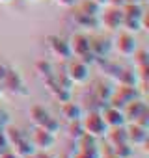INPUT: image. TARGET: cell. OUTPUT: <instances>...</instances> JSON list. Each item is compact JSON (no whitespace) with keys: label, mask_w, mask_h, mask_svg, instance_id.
Here are the masks:
<instances>
[{"label":"cell","mask_w":149,"mask_h":158,"mask_svg":"<svg viewBox=\"0 0 149 158\" xmlns=\"http://www.w3.org/2000/svg\"><path fill=\"white\" fill-rule=\"evenodd\" d=\"M80 121H82L84 132L90 134V136H93V138H103V136L108 132V127H106V123H104L101 112H97V110H92V112H90L86 117H82Z\"/></svg>","instance_id":"1"},{"label":"cell","mask_w":149,"mask_h":158,"mask_svg":"<svg viewBox=\"0 0 149 158\" xmlns=\"http://www.w3.org/2000/svg\"><path fill=\"white\" fill-rule=\"evenodd\" d=\"M65 74L69 76V80L73 84H86L90 78V65H86L79 58H69L67 67H65Z\"/></svg>","instance_id":"2"},{"label":"cell","mask_w":149,"mask_h":158,"mask_svg":"<svg viewBox=\"0 0 149 158\" xmlns=\"http://www.w3.org/2000/svg\"><path fill=\"white\" fill-rule=\"evenodd\" d=\"M2 84H4V88L10 91V93H13V95H28V88H26V84H24V80H23V76H21V73L19 71H15V69H10L8 67V73H6V78L2 80Z\"/></svg>","instance_id":"3"},{"label":"cell","mask_w":149,"mask_h":158,"mask_svg":"<svg viewBox=\"0 0 149 158\" xmlns=\"http://www.w3.org/2000/svg\"><path fill=\"white\" fill-rule=\"evenodd\" d=\"M47 47H49V52L54 58L62 60V61H67L69 58H73L71 48H69V43L63 37H60V35H49L47 37Z\"/></svg>","instance_id":"4"},{"label":"cell","mask_w":149,"mask_h":158,"mask_svg":"<svg viewBox=\"0 0 149 158\" xmlns=\"http://www.w3.org/2000/svg\"><path fill=\"white\" fill-rule=\"evenodd\" d=\"M99 23H103V26L106 30H119L121 23H123V11H121V8L104 10L103 13H99Z\"/></svg>","instance_id":"5"},{"label":"cell","mask_w":149,"mask_h":158,"mask_svg":"<svg viewBox=\"0 0 149 158\" xmlns=\"http://www.w3.org/2000/svg\"><path fill=\"white\" fill-rule=\"evenodd\" d=\"M114 47H116V50H117L123 58H130V56L138 50V43H136L134 35L129 34V32L119 34L117 39H116V45H114Z\"/></svg>","instance_id":"6"},{"label":"cell","mask_w":149,"mask_h":158,"mask_svg":"<svg viewBox=\"0 0 149 158\" xmlns=\"http://www.w3.org/2000/svg\"><path fill=\"white\" fill-rule=\"evenodd\" d=\"M67 43H69L71 54H73L74 58H80V56H84L86 52H90V35H86V34H82V32L73 34Z\"/></svg>","instance_id":"7"},{"label":"cell","mask_w":149,"mask_h":158,"mask_svg":"<svg viewBox=\"0 0 149 158\" xmlns=\"http://www.w3.org/2000/svg\"><path fill=\"white\" fill-rule=\"evenodd\" d=\"M127 141L130 145H136V147H143L147 143V138H149V128H143L136 123H130L127 128Z\"/></svg>","instance_id":"8"},{"label":"cell","mask_w":149,"mask_h":158,"mask_svg":"<svg viewBox=\"0 0 149 158\" xmlns=\"http://www.w3.org/2000/svg\"><path fill=\"white\" fill-rule=\"evenodd\" d=\"M101 115L106 123L108 128H117V127H125L127 121H125V115H123V110L119 108H114V106H106L101 110Z\"/></svg>","instance_id":"9"},{"label":"cell","mask_w":149,"mask_h":158,"mask_svg":"<svg viewBox=\"0 0 149 158\" xmlns=\"http://www.w3.org/2000/svg\"><path fill=\"white\" fill-rule=\"evenodd\" d=\"M149 108H147V104H145V101L143 99H140V97H136L134 101H130V102H127L125 106H123V115H125V121H129V123H132V121H136L143 112H147Z\"/></svg>","instance_id":"10"},{"label":"cell","mask_w":149,"mask_h":158,"mask_svg":"<svg viewBox=\"0 0 149 158\" xmlns=\"http://www.w3.org/2000/svg\"><path fill=\"white\" fill-rule=\"evenodd\" d=\"M30 141H32V145H34L37 151H49V149L54 145V136H52V134H49L47 130L37 128V127H36V130L32 132Z\"/></svg>","instance_id":"11"},{"label":"cell","mask_w":149,"mask_h":158,"mask_svg":"<svg viewBox=\"0 0 149 158\" xmlns=\"http://www.w3.org/2000/svg\"><path fill=\"white\" fill-rule=\"evenodd\" d=\"M114 43L108 39V37H103V35H97V37H90V50L97 56V58H106L108 52L112 50Z\"/></svg>","instance_id":"12"},{"label":"cell","mask_w":149,"mask_h":158,"mask_svg":"<svg viewBox=\"0 0 149 158\" xmlns=\"http://www.w3.org/2000/svg\"><path fill=\"white\" fill-rule=\"evenodd\" d=\"M73 19H74V24L79 28H84V30H93V28H99V17H92L84 11H80L79 8L73 11Z\"/></svg>","instance_id":"13"},{"label":"cell","mask_w":149,"mask_h":158,"mask_svg":"<svg viewBox=\"0 0 149 158\" xmlns=\"http://www.w3.org/2000/svg\"><path fill=\"white\" fill-rule=\"evenodd\" d=\"M60 114L65 121H77V119H82V108L80 104H77L74 101H67L60 106Z\"/></svg>","instance_id":"14"},{"label":"cell","mask_w":149,"mask_h":158,"mask_svg":"<svg viewBox=\"0 0 149 158\" xmlns=\"http://www.w3.org/2000/svg\"><path fill=\"white\" fill-rule=\"evenodd\" d=\"M112 95H114V88H112L108 82H104V80L95 82V88H93V97H95V101H99V102H103V104H108V101H110Z\"/></svg>","instance_id":"15"},{"label":"cell","mask_w":149,"mask_h":158,"mask_svg":"<svg viewBox=\"0 0 149 158\" xmlns=\"http://www.w3.org/2000/svg\"><path fill=\"white\" fill-rule=\"evenodd\" d=\"M11 151L19 156V158H26V156H30V154H34L37 149L32 145V141H30V138L26 136V138H23L21 141H17V143H13L11 145Z\"/></svg>","instance_id":"16"},{"label":"cell","mask_w":149,"mask_h":158,"mask_svg":"<svg viewBox=\"0 0 149 158\" xmlns=\"http://www.w3.org/2000/svg\"><path fill=\"white\" fill-rule=\"evenodd\" d=\"M104 138H106V141H108L110 147L119 145V143H129V141H127V130H125V127L108 128V132L104 134Z\"/></svg>","instance_id":"17"},{"label":"cell","mask_w":149,"mask_h":158,"mask_svg":"<svg viewBox=\"0 0 149 158\" xmlns=\"http://www.w3.org/2000/svg\"><path fill=\"white\" fill-rule=\"evenodd\" d=\"M49 117H50V114H49L43 106L36 104V106H32V108H30V121L34 123V127L41 128V127L49 121Z\"/></svg>","instance_id":"18"},{"label":"cell","mask_w":149,"mask_h":158,"mask_svg":"<svg viewBox=\"0 0 149 158\" xmlns=\"http://www.w3.org/2000/svg\"><path fill=\"white\" fill-rule=\"evenodd\" d=\"M77 143H79V149H80L82 152H92V154H97V152H99L97 138H93V136H90V134H86V132L77 139Z\"/></svg>","instance_id":"19"},{"label":"cell","mask_w":149,"mask_h":158,"mask_svg":"<svg viewBox=\"0 0 149 158\" xmlns=\"http://www.w3.org/2000/svg\"><path fill=\"white\" fill-rule=\"evenodd\" d=\"M116 82H119V86H136L138 82V76L132 69H119L117 76H116Z\"/></svg>","instance_id":"20"},{"label":"cell","mask_w":149,"mask_h":158,"mask_svg":"<svg viewBox=\"0 0 149 158\" xmlns=\"http://www.w3.org/2000/svg\"><path fill=\"white\" fill-rule=\"evenodd\" d=\"M121 28H123L125 32H129V34H138V32L145 30L143 24H142V19H138V17H125V15H123Z\"/></svg>","instance_id":"21"},{"label":"cell","mask_w":149,"mask_h":158,"mask_svg":"<svg viewBox=\"0 0 149 158\" xmlns=\"http://www.w3.org/2000/svg\"><path fill=\"white\" fill-rule=\"evenodd\" d=\"M114 93L127 104V102H130V101H134L136 97H140V93H138V89H136V86H119V89H114Z\"/></svg>","instance_id":"22"},{"label":"cell","mask_w":149,"mask_h":158,"mask_svg":"<svg viewBox=\"0 0 149 158\" xmlns=\"http://www.w3.org/2000/svg\"><path fill=\"white\" fill-rule=\"evenodd\" d=\"M34 69H36V73L43 78V80H45V78H50L54 74V67H52V63L49 60H37Z\"/></svg>","instance_id":"23"},{"label":"cell","mask_w":149,"mask_h":158,"mask_svg":"<svg viewBox=\"0 0 149 158\" xmlns=\"http://www.w3.org/2000/svg\"><path fill=\"white\" fill-rule=\"evenodd\" d=\"M79 10L84 11V13H88V15H92V17H99V13H101L103 8L97 2H93V0H82V2L79 4Z\"/></svg>","instance_id":"24"},{"label":"cell","mask_w":149,"mask_h":158,"mask_svg":"<svg viewBox=\"0 0 149 158\" xmlns=\"http://www.w3.org/2000/svg\"><path fill=\"white\" fill-rule=\"evenodd\" d=\"M114 158H130L132 156V145L130 143H119L110 149Z\"/></svg>","instance_id":"25"},{"label":"cell","mask_w":149,"mask_h":158,"mask_svg":"<svg viewBox=\"0 0 149 158\" xmlns=\"http://www.w3.org/2000/svg\"><path fill=\"white\" fill-rule=\"evenodd\" d=\"M67 123H69V125H67V136H69L71 139L77 141V139L84 134L82 121H80V119H77V121H67Z\"/></svg>","instance_id":"26"},{"label":"cell","mask_w":149,"mask_h":158,"mask_svg":"<svg viewBox=\"0 0 149 158\" xmlns=\"http://www.w3.org/2000/svg\"><path fill=\"white\" fill-rule=\"evenodd\" d=\"M121 11H123L125 17H138V19H142V15L145 13L143 8H142L140 4H136V2H127V4L121 8Z\"/></svg>","instance_id":"27"},{"label":"cell","mask_w":149,"mask_h":158,"mask_svg":"<svg viewBox=\"0 0 149 158\" xmlns=\"http://www.w3.org/2000/svg\"><path fill=\"white\" fill-rule=\"evenodd\" d=\"M4 134H6V138H8V141H10V147L13 145V143H17V141H21L23 138H26V134L21 130V128H13V127H6L4 128Z\"/></svg>","instance_id":"28"},{"label":"cell","mask_w":149,"mask_h":158,"mask_svg":"<svg viewBox=\"0 0 149 158\" xmlns=\"http://www.w3.org/2000/svg\"><path fill=\"white\" fill-rule=\"evenodd\" d=\"M50 95H52V99L56 101V102H67V101H73V95H71V89H65V88H56V89H52L50 91Z\"/></svg>","instance_id":"29"},{"label":"cell","mask_w":149,"mask_h":158,"mask_svg":"<svg viewBox=\"0 0 149 158\" xmlns=\"http://www.w3.org/2000/svg\"><path fill=\"white\" fill-rule=\"evenodd\" d=\"M132 56H134V67L149 65V54H147V50H136Z\"/></svg>","instance_id":"30"},{"label":"cell","mask_w":149,"mask_h":158,"mask_svg":"<svg viewBox=\"0 0 149 158\" xmlns=\"http://www.w3.org/2000/svg\"><path fill=\"white\" fill-rule=\"evenodd\" d=\"M43 130H47L49 134H52V136H56L58 132H60V121L56 119V117H49V121L41 127Z\"/></svg>","instance_id":"31"},{"label":"cell","mask_w":149,"mask_h":158,"mask_svg":"<svg viewBox=\"0 0 149 158\" xmlns=\"http://www.w3.org/2000/svg\"><path fill=\"white\" fill-rule=\"evenodd\" d=\"M10 149H11V147H10V141H8L4 130H0V154L6 152V151H10Z\"/></svg>","instance_id":"32"},{"label":"cell","mask_w":149,"mask_h":158,"mask_svg":"<svg viewBox=\"0 0 149 158\" xmlns=\"http://www.w3.org/2000/svg\"><path fill=\"white\" fill-rule=\"evenodd\" d=\"M73 158H101V154L97 152V154H92V152H82V151H79L77 154H73Z\"/></svg>","instance_id":"33"},{"label":"cell","mask_w":149,"mask_h":158,"mask_svg":"<svg viewBox=\"0 0 149 158\" xmlns=\"http://www.w3.org/2000/svg\"><path fill=\"white\" fill-rule=\"evenodd\" d=\"M56 4L62 6V8H73L77 4V0H56Z\"/></svg>","instance_id":"34"},{"label":"cell","mask_w":149,"mask_h":158,"mask_svg":"<svg viewBox=\"0 0 149 158\" xmlns=\"http://www.w3.org/2000/svg\"><path fill=\"white\" fill-rule=\"evenodd\" d=\"M108 4H110L112 8H123V6L127 4V0H108Z\"/></svg>","instance_id":"35"},{"label":"cell","mask_w":149,"mask_h":158,"mask_svg":"<svg viewBox=\"0 0 149 158\" xmlns=\"http://www.w3.org/2000/svg\"><path fill=\"white\" fill-rule=\"evenodd\" d=\"M0 158H19V156H17V154H15V152L10 149V151H6V152H2V154H0Z\"/></svg>","instance_id":"36"},{"label":"cell","mask_w":149,"mask_h":158,"mask_svg":"<svg viewBox=\"0 0 149 158\" xmlns=\"http://www.w3.org/2000/svg\"><path fill=\"white\" fill-rule=\"evenodd\" d=\"M6 73H8V67H6L4 63H0V82L6 78Z\"/></svg>","instance_id":"37"},{"label":"cell","mask_w":149,"mask_h":158,"mask_svg":"<svg viewBox=\"0 0 149 158\" xmlns=\"http://www.w3.org/2000/svg\"><path fill=\"white\" fill-rule=\"evenodd\" d=\"M93 2H97L101 8H103V6H108V0H93Z\"/></svg>","instance_id":"38"},{"label":"cell","mask_w":149,"mask_h":158,"mask_svg":"<svg viewBox=\"0 0 149 158\" xmlns=\"http://www.w3.org/2000/svg\"><path fill=\"white\" fill-rule=\"evenodd\" d=\"M39 158H54V156H50V154H45L43 151H39Z\"/></svg>","instance_id":"39"},{"label":"cell","mask_w":149,"mask_h":158,"mask_svg":"<svg viewBox=\"0 0 149 158\" xmlns=\"http://www.w3.org/2000/svg\"><path fill=\"white\" fill-rule=\"evenodd\" d=\"M60 158H73V154H71V152H63Z\"/></svg>","instance_id":"40"},{"label":"cell","mask_w":149,"mask_h":158,"mask_svg":"<svg viewBox=\"0 0 149 158\" xmlns=\"http://www.w3.org/2000/svg\"><path fill=\"white\" fill-rule=\"evenodd\" d=\"M26 158H39V151H36L34 154H30V156H26Z\"/></svg>","instance_id":"41"},{"label":"cell","mask_w":149,"mask_h":158,"mask_svg":"<svg viewBox=\"0 0 149 158\" xmlns=\"http://www.w3.org/2000/svg\"><path fill=\"white\" fill-rule=\"evenodd\" d=\"M0 2H2V4H8V2H11V0H0Z\"/></svg>","instance_id":"42"},{"label":"cell","mask_w":149,"mask_h":158,"mask_svg":"<svg viewBox=\"0 0 149 158\" xmlns=\"http://www.w3.org/2000/svg\"><path fill=\"white\" fill-rule=\"evenodd\" d=\"M0 97H2V88H0Z\"/></svg>","instance_id":"43"},{"label":"cell","mask_w":149,"mask_h":158,"mask_svg":"<svg viewBox=\"0 0 149 158\" xmlns=\"http://www.w3.org/2000/svg\"><path fill=\"white\" fill-rule=\"evenodd\" d=\"M36 2H37V0H36Z\"/></svg>","instance_id":"44"},{"label":"cell","mask_w":149,"mask_h":158,"mask_svg":"<svg viewBox=\"0 0 149 158\" xmlns=\"http://www.w3.org/2000/svg\"><path fill=\"white\" fill-rule=\"evenodd\" d=\"M130 158H132V156H130Z\"/></svg>","instance_id":"45"}]
</instances>
